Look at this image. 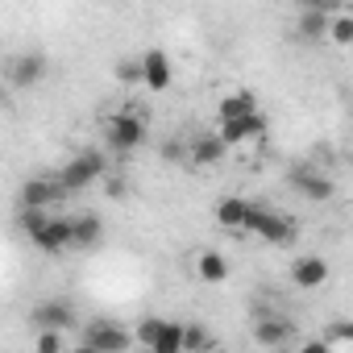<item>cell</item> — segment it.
<instances>
[{"label":"cell","instance_id":"1","mask_svg":"<svg viewBox=\"0 0 353 353\" xmlns=\"http://www.w3.org/2000/svg\"><path fill=\"white\" fill-rule=\"evenodd\" d=\"M295 216H283L274 208H266L262 200H245V221H241V233H254L270 245H291L295 241Z\"/></svg>","mask_w":353,"mask_h":353},{"label":"cell","instance_id":"2","mask_svg":"<svg viewBox=\"0 0 353 353\" xmlns=\"http://www.w3.org/2000/svg\"><path fill=\"white\" fill-rule=\"evenodd\" d=\"M104 174H108V158H104L100 150H79V154L59 170V183L67 188V196H75V192H83V188L100 183Z\"/></svg>","mask_w":353,"mask_h":353},{"label":"cell","instance_id":"3","mask_svg":"<svg viewBox=\"0 0 353 353\" xmlns=\"http://www.w3.org/2000/svg\"><path fill=\"white\" fill-rule=\"evenodd\" d=\"M79 345H88V349H96V353H125V349L133 345V336H129V328H125L121 320L96 316V320H88V324H83Z\"/></svg>","mask_w":353,"mask_h":353},{"label":"cell","instance_id":"4","mask_svg":"<svg viewBox=\"0 0 353 353\" xmlns=\"http://www.w3.org/2000/svg\"><path fill=\"white\" fill-rule=\"evenodd\" d=\"M59 204H67V188L59 183V174L50 179H30V183H21V192H17V208H30V212H54Z\"/></svg>","mask_w":353,"mask_h":353},{"label":"cell","instance_id":"5","mask_svg":"<svg viewBox=\"0 0 353 353\" xmlns=\"http://www.w3.org/2000/svg\"><path fill=\"white\" fill-rule=\"evenodd\" d=\"M30 324L38 328V332H71L75 324H79V312H75V303L71 299H42L34 312H30Z\"/></svg>","mask_w":353,"mask_h":353},{"label":"cell","instance_id":"6","mask_svg":"<svg viewBox=\"0 0 353 353\" xmlns=\"http://www.w3.org/2000/svg\"><path fill=\"white\" fill-rule=\"evenodd\" d=\"M104 141H108L117 154H133V150L145 141V121H141L137 112H117V117H108V125H104Z\"/></svg>","mask_w":353,"mask_h":353},{"label":"cell","instance_id":"7","mask_svg":"<svg viewBox=\"0 0 353 353\" xmlns=\"http://www.w3.org/2000/svg\"><path fill=\"white\" fill-rule=\"evenodd\" d=\"M266 117L262 112H254V117H241V121H225L221 125V141H225V150H233V145H258L262 137H266Z\"/></svg>","mask_w":353,"mask_h":353},{"label":"cell","instance_id":"8","mask_svg":"<svg viewBox=\"0 0 353 353\" xmlns=\"http://www.w3.org/2000/svg\"><path fill=\"white\" fill-rule=\"evenodd\" d=\"M42 254H63V250H71V216H59V212H50V221L30 237Z\"/></svg>","mask_w":353,"mask_h":353},{"label":"cell","instance_id":"9","mask_svg":"<svg viewBox=\"0 0 353 353\" xmlns=\"http://www.w3.org/2000/svg\"><path fill=\"white\" fill-rule=\"evenodd\" d=\"M291 188H295V192H303V196H307V200H316V204H324V200H332V196H336V183L328 179V174L312 170V166H295V170H291Z\"/></svg>","mask_w":353,"mask_h":353},{"label":"cell","instance_id":"10","mask_svg":"<svg viewBox=\"0 0 353 353\" xmlns=\"http://www.w3.org/2000/svg\"><path fill=\"white\" fill-rule=\"evenodd\" d=\"M46 79V54H38V50H30V54H17L13 63H9V83L13 88H38Z\"/></svg>","mask_w":353,"mask_h":353},{"label":"cell","instance_id":"11","mask_svg":"<svg viewBox=\"0 0 353 353\" xmlns=\"http://www.w3.org/2000/svg\"><path fill=\"white\" fill-rule=\"evenodd\" d=\"M137 67H141V83H145L150 92H166L170 79H174V71H170V54H166V50H145V54L137 59Z\"/></svg>","mask_w":353,"mask_h":353},{"label":"cell","instance_id":"12","mask_svg":"<svg viewBox=\"0 0 353 353\" xmlns=\"http://www.w3.org/2000/svg\"><path fill=\"white\" fill-rule=\"evenodd\" d=\"M225 141L216 137V133H196L192 141H188V162L196 166V170H208V166H221L225 162Z\"/></svg>","mask_w":353,"mask_h":353},{"label":"cell","instance_id":"13","mask_svg":"<svg viewBox=\"0 0 353 353\" xmlns=\"http://www.w3.org/2000/svg\"><path fill=\"white\" fill-rule=\"evenodd\" d=\"M291 283H295L299 291H316V287H324V283H328V262H324L320 254L295 258V262H291Z\"/></svg>","mask_w":353,"mask_h":353},{"label":"cell","instance_id":"14","mask_svg":"<svg viewBox=\"0 0 353 353\" xmlns=\"http://www.w3.org/2000/svg\"><path fill=\"white\" fill-rule=\"evenodd\" d=\"M291 336H295V324L287 316H258L254 320V341L266 349H283Z\"/></svg>","mask_w":353,"mask_h":353},{"label":"cell","instance_id":"15","mask_svg":"<svg viewBox=\"0 0 353 353\" xmlns=\"http://www.w3.org/2000/svg\"><path fill=\"white\" fill-rule=\"evenodd\" d=\"M100 237H104V221L96 212L71 216V245L75 250H92V245H100Z\"/></svg>","mask_w":353,"mask_h":353},{"label":"cell","instance_id":"16","mask_svg":"<svg viewBox=\"0 0 353 353\" xmlns=\"http://www.w3.org/2000/svg\"><path fill=\"white\" fill-rule=\"evenodd\" d=\"M328 17H332L328 9L307 5V9L299 13V26H295V30H299V38H303V42H320V38L328 34Z\"/></svg>","mask_w":353,"mask_h":353},{"label":"cell","instance_id":"17","mask_svg":"<svg viewBox=\"0 0 353 353\" xmlns=\"http://www.w3.org/2000/svg\"><path fill=\"white\" fill-rule=\"evenodd\" d=\"M254 112H258V100H254V92H229V96L221 100V108H216L221 125H225V121H241V117H254Z\"/></svg>","mask_w":353,"mask_h":353},{"label":"cell","instance_id":"18","mask_svg":"<svg viewBox=\"0 0 353 353\" xmlns=\"http://www.w3.org/2000/svg\"><path fill=\"white\" fill-rule=\"evenodd\" d=\"M196 274H200L204 283H225V279H229V262H225V254L204 250V254L196 258Z\"/></svg>","mask_w":353,"mask_h":353},{"label":"cell","instance_id":"19","mask_svg":"<svg viewBox=\"0 0 353 353\" xmlns=\"http://www.w3.org/2000/svg\"><path fill=\"white\" fill-rule=\"evenodd\" d=\"M150 353H183V324H174V320H162Z\"/></svg>","mask_w":353,"mask_h":353},{"label":"cell","instance_id":"20","mask_svg":"<svg viewBox=\"0 0 353 353\" xmlns=\"http://www.w3.org/2000/svg\"><path fill=\"white\" fill-rule=\"evenodd\" d=\"M216 221H221L225 229H241V221H245V200H241V196H221V200H216Z\"/></svg>","mask_w":353,"mask_h":353},{"label":"cell","instance_id":"21","mask_svg":"<svg viewBox=\"0 0 353 353\" xmlns=\"http://www.w3.org/2000/svg\"><path fill=\"white\" fill-rule=\"evenodd\" d=\"M336 46H353V13L349 9H336V17H328V34Z\"/></svg>","mask_w":353,"mask_h":353},{"label":"cell","instance_id":"22","mask_svg":"<svg viewBox=\"0 0 353 353\" xmlns=\"http://www.w3.org/2000/svg\"><path fill=\"white\" fill-rule=\"evenodd\" d=\"M212 349V332L204 324H183V353H208Z\"/></svg>","mask_w":353,"mask_h":353},{"label":"cell","instance_id":"23","mask_svg":"<svg viewBox=\"0 0 353 353\" xmlns=\"http://www.w3.org/2000/svg\"><path fill=\"white\" fill-rule=\"evenodd\" d=\"M158 328H162V316H145V320H137V328H129V336L137 341V345H154V336H158Z\"/></svg>","mask_w":353,"mask_h":353},{"label":"cell","instance_id":"24","mask_svg":"<svg viewBox=\"0 0 353 353\" xmlns=\"http://www.w3.org/2000/svg\"><path fill=\"white\" fill-rule=\"evenodd\" d=\"M320 341H324L328 349H332V345H345V341H353V324H349V320H332V324H324Z\"/></svg>","mask_w":353,"mask_h":353},{"label":"cell","instance_id":"25","mask_svg":"<svg viewBox=\"0 0 353 353\" xmlns=\"http://www.w3.org/2000/svg\"><path fill=\"white\" fill-rule=\"evenodd\" d=\"M158 154H162V162H188V141L183 137H166L162 145H158Z\"/></svg>","mask_w":353,"mask_h":353},{"label":"cell","instance_id":"26","mask_svg":"<svg viewBox=\"0 0 353 353\" xmlns=\"http://www.w3.org/2000/svg\"><path fill=\"white\" fill-rule=\"evenodd\" d=\"M34 353H63V332H38Z\"/></svg>","mask_w":353,"mask_h":353},{"label":"cell","instance_id":"27","mask_svg":"<svg viewBox=\"0 0 353 353\" xmlns=\"http://www.w3.org/2000/svg\"><path fill=\"white\" fill-rule=\"evenodd\" d=\"M117 79H121V83H141V67H137V59H121V63H117Z\"/></svg>","mask_w":353,"mask_h":353},{"label":"cell","instance_id":"28","mask_svg":"<svg viewBox=\"0 0 353 353\" xmlns=\"http://www.w3.org/2000/svg\"><path fill=\"white\" fill-rule=\"evenodd\" d=\"M299 353H332L324 341H307V345H299Z\"/></svg>","mask_w":353,"mask_h":353},{"label":"cell","instance_id":"29","mask_svg":"<svg viewBox=\"0 0 353 353\" xmlns=\"http://www.w3.org/2000/svg\"><path fill=\"white\" fill-rule=\"evenodd\" d=\"M104 188H108V196H125V179H108Z\"/></svg>","mask_w":353,"mask_h":353},{"label":"cell","instance_id":"30","mask_svg":"<svg viewBox=\"0 0 353 353\" xmlns=\"http://www.w3.org/2000/svg\"><path fill=\"white\" fill-rule=\"evenodd\" d=\"M71 353H96V349H88V345H75V349H71Z\"/></svg>","mask_w":353,"mask_h":353},{"label":"cell","instance_id":"31","mask_svg":"<svg viewBox=\"0 0 353 353\" xmlns=\"http://www.w3.org/2000/svg\"><path fill=\"white\" fill-rule=\"evenodd\" d=\"M208 353H229V349H225V345H212V349H208Z\"/></svg>","mask_w":353,"mask_h":353}]
</instances>
